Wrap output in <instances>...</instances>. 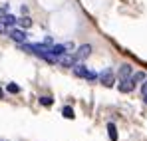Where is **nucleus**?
Segmentation results:
<instances>
[{"mask_svg":"<svg viewBox=\"0 0 147 141\" xmlns=\"http://www.w3.org/2000/svg\"><path fill=\"white\" fill-rule=\"evenodd\" d=\"M16 44H26V40H28V34H26L22 28H16V26H12V28H8V32H6Z\"/></svg>","mask_w":147,"mask_h":141,"instance_id":"nucleus-1","label":"nucleus"},{"mask_svg":"<svg viewBox=\"0 0 147 141\" xmlns=\"http://www.w3.org/2000/svg\"><path fill=\"white\" fill-rule=\"evenodd\" d=\"M98 80L105 86V88H111V86L115 84V82H113V80H115V74H113L111 68H105V70H101L98 74Z\"/></svg>","mask_w":147,"mask_h":141,"instance_id":"nucleus-2","label":"nucleus"},{"mask_svg":"<svg viewBox=\"0 0 147 141\" xmlns=\"http://www.w3.org/2000/svg\"><path fill=\"white\" fill-rule=\"evenodd\" d=\"M92 50H94L92 44H82V46L76 50V54H74V56H76V60H78V62H84V60H88V58L92 56Z\"/></svg>","mask_w":147,"mask_h":141,"instance_id":"nucleus-3","label":"nucleus"},{"mask_svg":"<svg viewBox=\"0 0 147 141\" xmlns=\"http://www.w3.org/2000/svg\"><path fill=\"white\" fill-rule=\"evenodd\" d=\"M76 62H78V60H76V56H74V54H68V52H66L64 56H60V60H58V64H60V66H64V68H74V66H76Z\"/></svg>","mask_w":147,"mask_h":141,"instance_id":"nucleus-4","label":"nucleus"},{"mask_svg":"<svg viewBox=\"0 0 147 141\" xmlns=\"http://www.w3.org/2000/svg\"><path fill=\"white\" fill-rule=\"evenodd\" d=\"M131 74H133V68H131L129 64H123V66H119L117 78H119V82H123V80H129V78H131Z\"/></svg>","mask_w":147,"mask_h":141,"instance_id":"nucleus-5","label":"nucleus"},{"mask_svg":"<svg viewBox=\"0 0 147 141\" xmlns=\"http://www.w3.org/2000/svg\"><path fill=\"white\" fill-rule=\"evenodd\" d=\"M68 52V48L64 46V44H54V46H50V54L54 56V58H60V56H64Z\"/></svg>","mask_w":147,"mask_h":141,"instance_id":"nucleus-6","label":"nucleus"},{"mask_svg":"<svg viewBox=\"0 0 147 141\" xmlns=\"http://www.w3.org/2000/svg\"><path fill=\"white\" fill-rule=\"evenodd\" d=\"M117 88H119V92H121V94H129V92H133L135 84H133V82H131V78H129V80L119 82V86H117Z\"/></svg>","mask_w":147,"mask_h":141,"instance_id":"nucleus-7","label":"nucleus"},{"mask_svg":"<svg viewBox=\"0 0 147 141\" xmlns=\"http://www.w3.org/2000/svg\"><path fill=\"white\" fill-rule=\"evenodd\" d=\"M0 22L4 24V26H8V28H12V26H16V22H18V18H16L14 14H8V12H6V14H4V16L0 18Z\"/></svg>","mask_w":147,"mask_h":141,"instance_id":"nucleus-8","label":"nucleus"},{"mask_svg":"<svg viewBox=\"0 0 147 141\" xmlns=\"http://www.w3.org/2000/svg\"><path fill=\"white\" fill-rule=\"evenodd\" d=\"M16 26H20L22 30H28V28H32V18H30V16H20L18 22H16Z\"/></svg>","mask_w":147,"mask_h":141,"instance_id":"nucleus-9","label":"nucleus"},{"mask_svg":"<svg viewBox=\"0 0 147 141\" xmlns=\"http://www.w3.org/2000/svg\"><path fill=\"white\" fill-rule=\"evenodd\" d=\"M74 74H76L78 78H86V74H88V68H86L84 64L76 62V66H74Z\"/></svg>","mask_w":147,"mask_h":141,"instance_id":"nucleus-10","label":"nucleus"},{"mask_svg":"<svg viewBox=\"0 0 147 141\" xmlns=\"http://www.w3.org/2000/svg\"><path fill=\"white\" fill-rule=\"evenodd\" d=\"M107 135L111 141H117V127L113 123H107Z\"/></svg>","mask_w":147,"mask_h":141,"instance_id":"nucleus-11","label":"nucleus"},{"mask_svg":"<svg viewBox=\"0 0 147 141\" xmlns=\"http://www.w3.org/2000/svg\"><path fill=\"white\" fill-rule=\"evenodd\" d=\"M145 72H135V74H131V82L133 84H139V82H145Z\"/></svg>","mask_w":147,"mask_h":141,"instance_id":"nucleus-12","label":"nucleus"},{"mask_svg":"<svg viewBox=\"0 0 147 141\" xmlns=\"http://www.w3.org/2000/svg\"><path fill=\"white\" fill-rule=\"evenodd\" d=\"M62 115H64L66 119H74V117H76V115H74V109L70 107V105H66V107L62 109Z\"/></svg>","mask_w":147,"mask_h":141,"instance_id":"nucleus-13","label":"nucleus"},{"mask_svg":"<svg viewBox=\"0 0 147 141\" xmlns=\"http://www.w3.org/2000/svg\"><path fill=\"white\" fill-rule=\"evenodd\" d=\"M52 103H54V99L50 95H42L40 97V105H52Z\"/></svg>","mask_w":147,"mask_h":141,"instance_id":"nucleus-14","label":"nucleus"},{"mask_svg":"<svg viewBox=\"0 0 147 141\" xmlns=\"http://www.w3.org/2000/svg\"><path fill=\"white\" fill-rule=\"evenodd\" d=\"M6 90H8L10 94H18V92H20V86H16V84H8Z\"/></svg>","mask_w":147,"mask_h":141,"instance_id":"nucleus-15","label":"nucleus"},{"mask_svg":"<svg viewBox=\"0 0 147 141\" xmlns=\"http://www.w3.org/2000/svg\"><path fill=\"white\" fill-rule=\"evenodd\" d=\"M86 80H88V82H96V80H98V74L88 70V74H86Z\"/></svg>","mask_w":147,"mask_h":141,"instance_id":"nucleus-16","label":"nucleus"},{"mask_svg":"<svg viewBox=\"0 0 147 141\" xmlns=\"http://www.w3.org/2000/svg\"><path fill=\"white\" fill-rule=\"evenodd\" d=\"M6 12H8V4H4V6H2V8H0V18H2V16H4V14H6Z\"/></svg>","mask_w":147,"mask_h":141,"instance_id":"nucleus-17","label":"nucleus"},{"mask_svg":"<svg viewBox=\"0 0 147 141\" xmlns=\"http://www.w3.org/2000/svg\"><path fill=\"white\" fill-rule=\"evenodd\" d=\"M145 94H147V80L143 82V86H141V97H143Z\"/></svg>","mask_w":147,"mask_h":141,"instance_id":"nucleus-18","label":"nucleus"},{"mask_svg":"<svg viewBox=\"0 0 147 141\" xmlns=\"http://www.w3.org/2000/svg\"><path fill=\"white\" fill-rule=\"evenodd\" d=\"M6 32H8V28H6V26H4V24L0 22V34H6Z\"/></svg>","mask_w":147,"mask_h":141,"instance_id":"nucleus-19","label":"nucleus"},{"mask_svg":"<svg viewBox=\"0 0 147 141\" xmlns=\"http://www.w3.org/2000/svg\"><path fill=\"white\" fill-rule=\"evenodd\" d=\"M143 101H145V103H147V94H145V95H143Z\"/></svg>","mask_w":147,"mask_h":141,"instance_id":"nucleus-20","label":"nucleus"}]
</instances>
